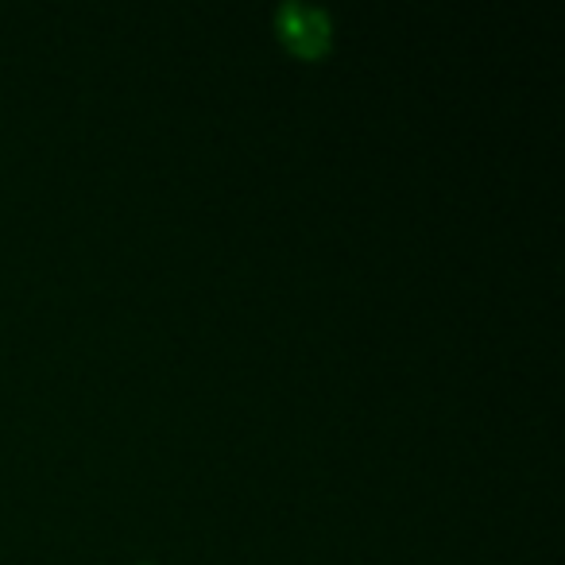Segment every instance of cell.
Masks as SVG:
<instances>
[{"label":"cell","instance_id":"1","mask_svg":"<svg viewBox=\"0 0 565 565\" xmlns=\"http://www.w3.org/2000/svg\"><path fill=\"white\" fill-rule=\"evenodd\" d=\"M279 40L299 58H322L330 51V17L307 4H282L279 9Z\"/></svg>","mask_w":565,"mask_h":565}]
</instances>
